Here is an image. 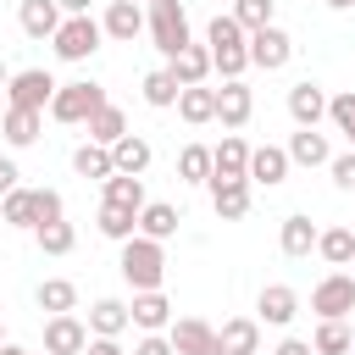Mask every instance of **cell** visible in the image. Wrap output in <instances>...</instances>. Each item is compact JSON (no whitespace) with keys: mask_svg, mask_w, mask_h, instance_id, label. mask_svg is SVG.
<instances>
[{"mask_svg":"<svg viewBox=\"0 0 355 355\" xmlns=\"http://www.w3.org/2000/svg\"><path fill=\"white\" fill-rule=\"evenodd\" d=\"M100 39H105V33H100V22H94L89 11H83V17H61V28L50 33V44H55L61 61H89V55L100 50Z\"/></svg>","mask_w":355,"mask_h":355,"instance_id":"5","label":"cell"},{"mask_svg":"<svg viewBox=\"0 0 355 355\" xmlns=\"http://www.w3.org/2000/svg\"><path fill=\"white\" fill-rule=\"evenodd\" d=\"M255 311H261V322H272V327H288V322L300 316V294H294L288 283H266Z\"/></svg>","mask_w":355,"mask_h":355,"instance_id":"17","label":"cell"},{"mask_svg":"<svg viewBox=\"0 0 355 355\" xmlns=\"http://www.w3.org/2000/svg\"><path fill=\"white\" fill-rule=\"evenodd\" d=\"M0 355H28V349H17V344H0Z\"/></svg>","mask_w":355,"mask_h":355,"instance_id":"50","label":"cell"},{"mask_svg":"<svg viewBox=\"0 0 355 355\" xmlns=\"http://www.w3.org/2000/svg\"><path fill=\"white\" fill-rule=\"evenodd\" d=\"M288 161H300V166H327L333 150H327V139H322L316 128H300V133L288 139Z\"/></svg>","mask_w":355,"mask_h":355,"instance_id":"29","label":"cell"},{"mask_svg":"<svg viewBox=\"0 0 355 355\" xmlns=\"http://www.w3.org/2000/svg\"><path fill=\"white\" fill-rule=\"evenodd\" d=\"M105 205L144 211V178H133V172H111V178H105Z\"/></svg>","mask_w":355,"mask_h":355,"instance_id":"30","label":"cell"},{"mask_svg":"<svg viewBox=\"0 0 355 355\" xmlns=\"http://www.w3.org/2000/svg\"><path fill=\"white\" fill-rule=\"evenodd\" d=\"M128 322H133V327H144V333L172 327V305H166V294H161V288H139V294H133V305H128Z\"/></svg>","mask_w":355,"mask_h":355,"instance_id":"12","label":"cell"},{"mask_svg":"<svg viewBox=\"0 0 355 355\" xmlns=\"http://www.w3.org/2000/svg\"><path fill=\"white\" fill-rule=\"evenodd\" d=\"M211 205L222 222H239L250 211V178H211Z\"/></svg>","mask_w":355,"mask_h":355,"instance_id":"14","label":"cell"},{"mask_svg":"<svg viewBox=\"0 0 355 355\" xmlns=\"http://www.w3.org/2000/svg\"><path fill=\"white\" fill-rule=\"evenodd\" d=\"M316 255H322L327 266H349V261H355V233H349V227H327V233H316Z\"/></svg>","mask_w":355,"mask_h":355,"instance_id":"32","label":"cell"},{"mask_svg":"<svg viewBox=\"0 0 355 355\" xmlns=\"http://www.w3.org/2000/svg\"><path fill=\"white\" fill-rule=\"evenodd\" d=\"M288 55H294V39H288L277 22H266V28H255V33H250V67L277 72V67H288Z\"/></svg>","mask_w":355,"mask_h":355,"instance_id":"7","label":"cell"},{"mask_svg":"<svg viewBox=\"0 0 355 355\" xmlns=\"http://www.w3.org/2000/svg\"><path fill=\"white\" fill-rule=\"evenodd\" d=\"M0 222H6V227H39L33 189H11V194H0Z\"/></svg>","mask_w":355,"mask_h":355,"instance_id":"31","label":"cell"},{"mask_svg":"<svg viewBox=\"0 0 355 355\" xmlns=\"http://www.w3.org/2000/svg\"><path fill=\"white\" fill-rule=\"evenodd\" d=\"M33 211H39V222L67 216V205H61V194H55V189H33Z\"/></svg>","mask_w":355,"mask_h":355,"instance_id":"42","label":"cell"},{"mask_svg":"<svg viewBox=\"0 0 355 355\" xmlns=\"http://www.w3.org/2000/svg\"><path fill=\"white\" fill-rule=\"evenodd\" d=\"M277 244H283V255H288V261H305V255L316 250V222H311V216H300V211H294V216H283V239H277Z\"/></svg>","mask_w":355,"mask_h":355,"instance_id":"24","label":"cell"},{"mask_svg":"<svg viewBox=\"0 0 355 355\" xmlns=\"http://www.w3.org/2000/svg\"><path fill=\"white\" fill-rule=\"evenodd\" d=\"M349 349H355V344H349Z\"/></svg>","mask_w":355,"mask_h":355,"instance_id":"53","label":"cell"},{"mask_svg":"<svg viewBox=\"0 0 355 355\" xmlns=\"http://www.w3.org/2000/svg\"><path fill=\"white\" fill-rule=\"evenodd\" d=\"M150 155H155V150H150V139H139V133H122V139L111 144V166H116V172H133V178L150 166Z\"/></svg>","mask_w":355,"mask_h":355,"instance_id":"27","label":"cell"},{"mask_svg":"<svg viewBox=\"0 0 355 355\" xmlns=\"http://www.w3.org/2000/svg\"><path fill=\"white\" fill-rule=\"evenodd\" d=\"M327 166H333V183H338L344 194H355V150H349V155H333Z\"/></svg>","mask_w":355,"mask_h":355,"instance_id":"43","label":"cell"},{"mask_svg":"<svg viewBox=\"0 0 355 355\" xmlns=\"http://www.w3.org/2000/svg\"><path fill=\"white\" fill-rule=\"evenodd\" d=\"M94 222H100V233H105V239H116V244L139 233V211H128V205H100V216H94Z\"/></svg>","mask_w":355,"mask_h":355,"instance_id":"34","label":"cell"},{"mask_svg":"<svg viewBox=\"0 0 355 355\" xmlns=\"http://www.w3.org/2000/svg\"><path fill=\"white\" fill-rule=\"evenodd\" d=\"M72 172H78V178H111L116 166H111V150L89 139V144H78V150H72Z\"/></svg>","mask_w":355,"mask_h":355,"instance_id":"33","label":"cell"},{"mask_svg":"<svg viewBox=\"0 0 355 355\" xmlns=\"http://www.w3.org/2000/svg\"><path fill=\"white\" fill-rule=\"evenodd\" d=\"M166 338H172V355H222L216 327H211V322H200V316H178Z\"/></svg>","mask_w":355,"mask_h":355,"instance_id":"9","label":"cell"},{"mask_svg":"<svg viewBox=\"0 0 355 355\" xmlns=\"http://www.w3.org/2000/svg\"><path fill=\"white\" fill-rule=\"evenodd\" d=\"M178 116H183L189 128H200V122H216V89H205V83H189V89H178Z\"/></svg>","mask_w":355,"mask_h":355,"instance_id":"21","label":"cell"},{"mask_svg":"<svg viewBox=\"0 0 355 355\" xmlns=\"http://www.w3.org/2000/svg\"><path fill=\"white\" fill-rule=\"evenodd\" d=\"M272 11H277V0H233V22H239L244 33L266 28V22H272Z\"/></svg>","mask_w":355,"mask_h":355,"instance_id":"39","label":"cell"},{"mask_svg":"<svg viewBox=\"0 0 355 355\" xmlns=\"http://www.w3.org/2000/svg\"><path fill=\"white\" fill-rule=\"evenodd\" d=\"M178 178L183 183H211V150L205 144H183L178 150Z\"/></svg>","mask_w":355,"mask_h":355,"instance_id":"38","label":"cell"},{"mask_svg":"<svg viewBox=\"0 0 355 355\" xmlns=\"http://www.w3.org/2000/svg\"><path fill=\"white\" fill-rule=\"evenodd\" d=\"M250 111H255L250 83H244V78H227V83L216 89V122H222V128H244V122H250Z\"/></svg>","mask_w":355,"mask_h":355,"instance_id":"11","label":"cell"},{"mask_svg":"<svg viewBox=\"0 0 355 355\" xmlns=\"http://www.w3.org/2000/svg\"><path fill=\"white\" fill-rule=\"evenodd\" d=\"M100 33H105V39H122V44H133V39L144 33V11H139V0H111V6H105V22H100Z\"/></svg>","mask_w":355,"mask_h":355,"instance_id":"13","label":"cell"},{"mask_svg":"<svg viewBox=\"0 0 355 355\" xmlns=\"http://www.w3.org/2000/svg\"><path fill=\"white\" fill-rule=\"evenodd\" d=\"M250 172V144L239 133H227L216 150H211V178H244Z\"/></svg>","mask_w":355,"mask_h":355,"instance_id":"22","label":"cell"},{"mask_svg":"<svg viewBox=\"0 0 355 355\" xmlns=\"http://www.w3.org/2000/svg\"><path fill=\"white\" fill-rule=\"evenodd\" d=\"M327 122L355 144V94H333V100H327Z\"/></svg>","mask_w":355,"mask_h":355,"instance_id":"41","label":"cell"},{"mask_svg":"<svg viewBox=\"0 0 355 355\" xmlns=\"http://www.w3.org/2000/svg\"><path fill=\"white\" fill-rule=\"evenodd\" d=\"M83 355H122V344H116V338H89Z\"/></svg>","mask_w":355,"mask_h":355,"instance_id":"45","label":"cell"},{"mask_svg":"<svg viewBox=\"0 0 355 355\" xmlns=\"http://www.w3.org/2000/svg\"><path fill=\"white\" fill-rule=\"evenodd\" d=\"M122 277L133 283V294L139 288H161V277H166V250H161V239H144V233H133V239H122Z\"/></svg>","mask_w":355,"mask_h":355,"instance_id":"2","label":"cell"},{"mask_svg":"<svg viewBox=\"0 0 355 355\" xmlns=\"http://www.w3.org/2000/svg\"><path fill=\"white\" fill-rule=\"evenodd\" d=\"M39 116L44 111H28V105H6V116H0V133H6V144H33L39 139Z\"/></svg>","mask_w":355,"mask_h":355,"instance_id":"26","label":"cell"},{"mask_svg":"<svg viewBox=\"0 0 355 355\" xmlns=\"http://www.w3.org/2000/svg\"><path fill=\"white\" fill-rule=\"evenodd\" d=\"M349 344H355V333L344 327V316L322 322V327H316V338H311V349H316V355H349Z\"/></svg>","mask_w":355,"mask_h":355,"instance_id":"37","label":"cell"},{"mask_svg":"<svg viewBox=\"0 0 355 355\" xmlns=\"http://www.w3.org/2000/svg\"><path fill=\"white\" fill-rule=\"evenodd\" d=\"M100 105H105V89H100V83H55V94H50L44 111H50L55 122L78 128V122H89Z\"/></svg>","mask_w":355,"mask_h":355,"instance_id":"3","label":"cell"},{"mask_svg":"<svg viewBox=\"0 0 355 355\" xmlns=\"http://www.w3.org/2000/svg\"><path fill=\"white\" fill-rule=\"evenodd\" d=\"M89 333L94 338H122L128 333V305L122 300H94L89 305Z\"/></svg>","mask_w":355,"mask_h":355,"instance_id":"25","label":"cell"},{"mask_svg":"<svg viewBox=\"0 0 355 355\" xmlns=\"http://www.w3.org/2000/svg\"><path fill=\"white\" fill-rule=\"evenodd\" d=\"M322 6H327V11H349L355 0H322Z\"/></svg>","mask_w":355,"mask_h":355,"instance_id":"49","label":"cell"},{"mask_svg":"<svg viewBox=\"0 0 355 355\" xmlns=\"http://www.w3.org/2000/svg\"><path fill=\"white\" fill-rule=\"evenodd\" d=\"M144 6H155V0H144Z\"/></svg>","mask_w":355,"mask_h":355,"instance_id":"52","label":"cell"},{"mask_svg":"<svg viewBox=\"0 0 355 355\" xmlns=\"http://www.w3.org/2000/svg\"><path fill=\"white\" fill-rule=\"evenodd\" d=\"M216 344H222V355H255L261 349V322L255 316H227L216 327Z\"/></svg>","mask_w":355,"mask_h":355,"instance_id":"15","label":"cell"},{"mask_svg":"<svg viewBox=\"0 0 355 355\" xmlns=\"http://www.w3.org/2000/svg\"><path fill=\"white\" fill-rule=\"evenodd\" d=\"M272 355H316V349H311V344H305V338H283V344H277V349H272Z\"/></svg>","mask_w":355,"mask_h":355,"instance_id":"47","label":"cell"},{"mask_svg":"<svg viewBox=\"0 0 355 355\" xmlns=\"http://www.w3.org/2000/svg\"><path fill=\"white\" fill-rule=\"evenodd\" d=\"M17 22H22L28 39H50V33L61 28V6H55V0H22V6H17Z\"/></svg>","mask_w":355,"mask_h":355,"instance_id":"20","label":"cell"},{"mask_svg":"<svg viewBox=\"0 0 355 355\" xmlns=\"http://www.w3.org/2000/svg\"><path fill=\"white\" fill-rule=\"evenodd\" d=\"M133 355H172V338H161V333H144Z\"/></svg>","mask_w":355,"mask_h":355,"instance_id":"44","label":"cell"},{"mask_svg":"<svg viewBox=\"0 0 355 355\" xmlns=\"http://www.w3.org/2000/svg\"><path fill=\"white\" fill-rule=\"evenodd\" d=\"M144 100H150L155 111H166V105H178V78H172L166 67H161V72H150V78H144Z\"/></svg>","mask_w":355,"mask_h":355,"instance_id":"40","label":"cell"},{"mask_svg":"<svg viewBox=\"0 0 355 355\" xmlns=\"http://www.w3.org/2000/svg\"><path fill=\"white\" fill-rule=\"evenodd\" d=\"M83 344H89V322H78L72 311L44 322V355H83Z\"/></svg>","mask_w":355,"mask_h":355,"instance_id":"10","label":"cell"},{"mask_svg":"<svg viewBox=\"0 0 355 355\" xmlns=\"http://www.w3.org/2000/svg\"><path fill=\"white\" fill-rule=\"evenodd\" d=\"M166 72L178 78V89H189V83H205V78H211V50H205V44H183V50L166 61Z\"/></svg>","mask_w":355,"mask_h":355,"instance_id":"18","label":"cell"},{"mask_svg":"<svg viewBox=\"0 0 355 355\" xmlns=\"http://www.w3.org/2000/svg\"><path fill=\"white\" fill-rule=\"evenodd\" d=\"M6 83H11V72H6V61H0V89H6Z\"/></svg>","mask_w":355,"mask_h":355,"instance_id":"51","label":"cell"},{"mask_svg":"<svg viewBox=\"0 0 355 355\" xmlns=\"http://www.w3.org/2000/svg\"><path fill=\"white\" fill-rule=\"evenodd\" d=\"M178 222H183V216H178V205H166V200H144V211H139V233H144V239H161V244L178 233Z\"/></svg>","mask_w":355,"mask_h":355,"instance_id":"23","label":"cell"},{"mask_svg":"<svg viewBox=\"0 0 355 355\" xmlns=\"http://www.w3.org/2000/svg\"><path fill=\"white\" fill-rule=\"evenodd\" d=\"M311 311H316L322 322L349 316V311H355V277H349V272H327V277L311 288Z\"/></svg>","mask_w":355,"mask_h":355,"instance_id":"6","label":"cell"},{"mask_svg":"<svg viewBox=\"0 0 355 355\" xmlns=\"http://www.w3.org/2000/svg\"><path fill=\"white\" fill-rule=\"evenodd\" d=\"M288 116H294L300 128H316V122L327 116V94H322V83H311V78L294 83V89H288Z\"/></svg>","mask_w":355,"mask_h":355,"instance_id":"16","label":"cell"},{"mask_svg":"<svg viewBox=\"0 0 355 355\" xmlns=\"http://www.w3.org/2000/svg\"><path fill=\"white\" fill-rule=\"evenodd\" d=\"M33 239H39V250H44V255H67V250L78 244V233H72V222H67V216L39 222V227H33Z\"/></svg>","mask_w":355,"mask_h":355,"instance_id":"35","label":"cell"},{"mask_svg":"<svg viewBox=\"0 0 355 355\" xmlns=\"http://www.w3.org/2000/svg\"><path fill=\"white\" fill-rule=\"evenodd\" d=\"M205 50H211V72H222V78H239V72L250 67V33L233 22V11H227V17H211Z\"/></svg>","mask_w":355,"mask_h":355,"instance_id":"1","label":"cell"},{"mask_svg":"<svg viewBox=\"0 0 355 355\" xmlns=\"http://www.w3.org/2000/svg\"><path fill=\"white\" fill-rule=\"evenodd\" d=\"M288 166H294V161H288V150H277V144H261V150H250V172H244V178L272 189V183H283V178H288Z\"/></svg>","mask_w":355,"mask_h":355,"instance_id":"19","label":"cell"},{"mask_svg":"<svg viewBox=\"0 0 355 355\" xmlns=\"http://www.w3.org/2000/svg\"><path fill=\"white\" fill-rule=\"evenodd\" d=\"M17 178H22V172H17V161H6V155H0V194H11V189H17Z\"/></svg>","mask_w":355,"mask_h":355,"instance_id":"46","label":"cell"},{"mask_svg":"<svg viewBox=\"0 0 355 355\" xmlns=\"http://www.w3.org/2000/svg\"><path fill=\"white\" fill-rule=\"evenodd\" d=\"M83 128H89V139H94V144H105V150H111V144L128 133V116H122V105H111V100H105V105H100Z\"/></svg>","mask_w":355,"mask_h":355,"instance_id":"28","label":"cell"},{"mask_svg":"<svg viewBox=\"0 0 355 355\" xmlns=\"http://www.w3.org/2000/svg\"><path fill=\"white\" fill-rule=\"evenodd\" d=\"M50 94H55V78H50L44 67H22V72H11V83H6V100H11V105H28V111H44Z\"/></svg>","mask_w":355,"mask_h":355,"instance_id":"8","label":"cell"},{"mask_svg":"<svg viewBox=\"0 0 355 355\" xmlns=\"http://www.w3.org/2000/svg\"><path fill=\"white\" fill-rule=\"evenodd\" d=\"M55 6H61V17H83L94 0H55Z\"/></svg>","mask_w":355,"mask_h":355,"instance_id":"48","label":"cell"},{"mask_svg":"<svg viewBox=\"0 0 355 355\" xmlns=\"http://www.w3.org/2000/svg\"><path fill=\"white\" fill-rule=\"evenodd\" d=\"M144 28H150V39H155V50H161L166 61H172L183 44H194V39H189V11H183L178 0H155L150 17H144Z\"/></svg>","mask_w":355,"mask_h":355,"instance_id":"4","label":"cell"},{"mask_svg":"<svg viewBox=\"0 0 355 355\" xmlns=\"http://www.w3.org/2000/svg\"><path fill=\"white\" fill-rule=\"evenodd\" d=\"M39 311H50V316L78 311V288H72L67 277H44V283H39Z\"/></svg>","mask_w":355,"mask_h":355,"instance_id":"36","label":"cell"}]
</instances>
